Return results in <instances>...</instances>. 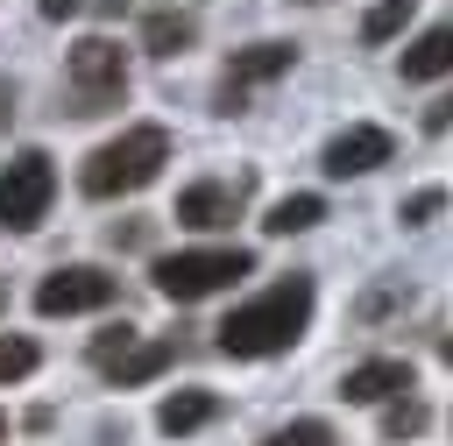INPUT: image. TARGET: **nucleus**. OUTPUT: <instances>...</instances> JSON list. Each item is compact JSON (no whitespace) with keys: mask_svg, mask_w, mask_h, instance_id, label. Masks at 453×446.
<instances>
[{"mask_svg":"<svg viewBox=\"0 0 453 446\" xmlns=\"http://www.w3.org/2000/svg\"><path fill=\"white\" fill-rule=\"evenodd\" d=\"M304 326H311V276H283V283H269L262 297H248L241 311H226L219 354H234V361H269V354L297 347Z\"/></svg>","mask_w":453,"mask_h":446,"instance_id":"f257e3e1","label":"nucleus"},{"mask_svg":"<svg viewBox=\"0 0 453 446\" xmlns=\"http://www.w3.org/2000/svg\"><path fill=\"white\" fill-rule=\"evenodd\" d=\"M163 163H170V135H163L156 120H142V127H120L113 142H99V149L85 156L78 184H85V198H120V191L156 184Z\"/></svg>","mask_w":453,"mask_h":446,"instance_id":"f03ea898","label":"nucleus"},{"mask_svg":"<svg viewBox=\"0 0 453 446\" xmlns=\"http://www.w3.org/2000/svg\"><path fill=\"white\" fill-rule=\"evenodd\" d=\"M248 269H255L248 248H177V255H163L149 276H156V290H163L170 304H198V297H212V290H234Z\"/></svg>","mask_w":453,"mask_h":446,"instance_id":"7ed1b4c3","label":"nucleus"},{"mask_svg":"<svg viewBox=\"0 0 453 446\" xmlns=\"http://www.w3.org/2000/svg\"><path fill=\"white\" fill-rule=\"evenodd\" d=\"M50 198H57V163L42 149L7 156V170H0V227L7 234H35L50 219Z\"/></svg>","mask_w":453,"mask_h":446,"instance_id":"20e7f679","label":"nucleus"},{"mask_svg":"<svg viewBox=\"0 0 453 446\" xmlns=\"http://www.w3.org/2000/svg\"><path fill=\"white\" fill-rule=\"evenodd\" d=\"M113 276L99 269V262H71V269H50L42 283H35V311L42 319H71V311H106L113 304Z\"/></svg>","mask_w":453,"mask_h":446,"instance_id":"39448f33","label":"nucleus"},{"mask_svg":"<svg viewBox=\"0 0 453 446\" xmlns=\"http://www.w3.org/2000/svg\"><path fill=\"white\" fill-rule=\"evenodd\" d=\"M71 85H78V113H99L106 99H120L127 92V57H120V42H106V35H85L78 50H71Z\"/></svg>","mask_w":453,"mask_h":446,"instance_id":"423d86ee","label":"nucleus"},{"mask_svg":"<svg viewBox=\"0 0 453 446\" xmlns=\"http://www.w3.org/2000/svg\"><path fill=\"white\" fill-rule=\"evenodd\" d=\"M290 64H297V50H290V42H255V50H234L226 85H219V113H241V106H248V92H255V85H269V78H283Z\"/></svg>","mask_w":453,"mask_h":446,"instance_id":"0eeeda50","label":"nucleus"},{"mask_svg":"<svg viewBox=\"0 0 453 446\" xmlns=\"http://www.w3.org/2000/svg\"><path fill=\"white\" fill-rule=\"evenodd\" d=\"M389 149H396V142H389L382 127H340L319 163H326V177H368L375 163H389Z\"/></svg>","mask_w":453,"mask_h":446,"instance_id":"6e6552de","label":"nucleus"},{"mask_svg":"<svg viewBox=\"0 0 453 446\" xmlns=\"http://www.w3.org/2000/svg\"><path fill=\"white\" fill-rule=\"evenodd\" d=\"M241 198H248V177H234V184H191V191H177V227H234L241 219Z\"/></svg>","mask_w":453,"mask_h":446,"instance_id":"1a4fd4ad","label":"nucleus"},{"mask_svg":"<svg viewBox=\"0 0 453 446\" xmlns=\"http://www.w3.org/2000/svg\"><path fill=\"white\" fill-rule=\"evenodd\" d=\"M418 375H411V361H396V354H382V361H361V368H347L340 375V396L347 404H389V396H403Z\"/></svg>","mask_w":453,"mask_h":446,"instance_id":"9d476101","label":"nucleus"},{"mask_svg":"<svg viewBox=\"0 0 453 446\" xmlns=\"http://www.w3.org/2000/svg\"><path fill=\"white\" fill-rule=\"evenodd\" d=\"M219 418V396L212 389H170L163 404H156V425L170 432V439H184V432H198V425H212Z\"/></svg>","mask_w":453,"mask_h":446,"instance_id":"9b49d317","label":"nucleus"},{"mask_svg":"<svg viewBox=\"0 0 453 446\" xmlns=\"http://www.w3.org/2000/svg\"><path fill=\"white\" fill-rule=\"evenodd\" d=\"M446 71H453V21L425 28V35L403 50V78H411V85H425V78H446Z\"/></svg>","mask_w":453,"mask_h":446,"instance_id":"f8f14e48","label":"nucleus"},{"mask_svg":"<svg viewBox=\"0 0 453 446\" xmlns=\"http://www.w3.org/2000/svg\"><path fill=\"white\" fill-rule=\"evenodd\" d=\"M319 219H326V198H319V191H290V198H276V205L262 212L269 234H304V227H319Z\"/></svg>","mask_w":453,"mask_h":446,"instance_id":"ddd939ff","label":"nucleus"},{"mask_svg":"<svg viewBox=\"0 0 453 446\" xmlns=\"http://www.w3.org/2000/svg\"><path fill=\"white\" fill-rule=\"evenodd\" d=\"M177 361V340H142V347H127L120 361H113V382H149V375H163Z\"/></svg>","mask_w":453,"mask_h":446,"instance_id":"4468645a","label":"nucleus"},{"mask_svg":"<svg viewBox=\"0 0 453 446\" xmlns=\"http://www.w3.org/2000/svg\"><path fill=\"white\" fill-rule=\"evenodd\" d=\"M191 35H198L191 14H149V50H156V57H177Z\"/></svg>","mask_w":453,"mask_h":446,"instance_id":"2eb2a0df","label":"nucleus"},{"mask_svg":"<svg viewBox=\"0 0 453 446\" xmlns=\"http://www.w3.org/2000/svg\"><path fill=\"white\" fill-rule=\"evenodd\" d=\"M403 21H411V0H382V7H368L361 42H389V35H403Z\"/></svg>","mask_w":453,"mask_h":446,"instance_id":"dca6fc26","label":"nucleus"},{"mask_svg":"<svg viewBox=\"0 0 453 446\" xmlns=\"http://www.w3.org/2000/svg\"><path fill=\"white\" fill-rule=\"evenodd\" d=\"M382 432H389V439H418V432H425V404H418V396H389Z\"/></svg>","mask_w":453,"mask_h":446,"instance_id":"f3484780","label":"nucleus"},{"mask_svg":"<svg viewBox=\"0 0 453 446\" xmlns=\"http://www.w3.org/2000/svg\"><path fill=\"white\" fill-rule=\"evenodd\" d=\"M35 361H42V354H35V340H21V333H0V382H21Z\"/></svg>","mask_w":453,"mask_h":446,"instance_id":"a211bd4d","label":"nucleus"},{"mask_svg":"<svg viewBox=\"0 0 453 446\" xmlns=\"http://www.w3.org/2000/svg\"><path fill=\"white\" fill-rule=\"evenodd\" d=\"M262 446H333V425H326V418H297V425L269 432Z\"/></svg>","mask_w":453,"mask_h":446,"instance_id":"6ab92c4d","label":"nucleus"},{"mask_svg":"<svg viewBox=\"0 0 453 446\" xmlns=\"http://www.w3.org/2000/svg\"><path fill=\"white\" fill-rule=\"evenodd\" d=\"M127 347H134V326H127V319H120V326H99V340H92V361H99V368H113Z\"/></svg>","mask_w":453,"mask_h":446,"instance_id":"aec40b11","label":"nucleus"},{"mask_svg":"<svg viewBox=\"0 0 453 446\" xmlns=\"http://www.w3.org/2000/svg\"><path fill=\"white\" fill-rule=\"evenodd\" d=\"M439 205H446V191H439V184H425V191H411V198L396 205V219H403V227H425Z\"/></svg>","mask_w":453,"mask_h":446,"instance_id":"412c9836","label":"nucleus"},{"mask_svg":"<svg viewBox=\"0 0 453 446\" xmlns=\"http://www.w3.org/2000/svg\"><path fill=\"white\" fill-rule=\"evenodd\" d=\"M446 127H453V92H446V99H432V106H425V135H446Z\"/></svg>","mask_w":453,"mask_h":446,"instance_id":"4be33fe9","label":"nucleus"},{"mask_svg":"<svg viewBox=\"0 0 453 446\" xmlns=\"http://www.w3.org/2000/svg\"><path fill=\"white\" fill-rule=\"evenodd\" d=\"M42 14H50V21H64V14H78V0H42Z\"/></svg>","mask_w":453,"mask_h":446,"instance_id":"5701e85b","label":"nucleus"},{"mask_svg":"<svg viewBox=\"0 0 453 446\" xmlns=\"http://www.w3.org/2000/svg\"><path fill=\"white\" fill-rule=\"evenodd\" d=\"M7 120H14V85L0 78V127H7Z\"/></svg>","mask_w":453,"mask_h":446,"instance_id":"b1692460","label":"nucleus"},{"mask_svg":"<svg viewBox=\"0 0 453 446\" xmlns=\"http://www.w3.org/2000/svg\"><path fill=\"white\" fill-rule=\"evenodd\" d=\"M439 354H446V361H453V333H446V340H439Z\"/></svg>","mask_w":453,"mask_h":446,"instance_id":"393cba45","label":"nucleus"},{"mask_svg":"<svg viewBox=\"0 0 453 446\" xmlns=\"http://www.w3.org/2000/svg\"><path fill=\"white\" fill-rule=\"evenodd\" d=\"M0 439H7V418H0Z\"/></svg>","mask_w":453,"mask_h":446,"instance_id":"a878e982","label":"nucleus"}]
</instances>
